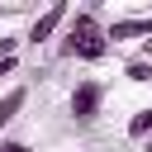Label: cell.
I'll return each mask as SVG.
<instances>
[{
    "label": "cell",
    "mask_w": 152,
    "mask_h": 152,
    "mask_svg": "<svg viewBox=\"0 0 152 152\" xmlns=\"http://www.w3.org/2000/svg\"><path fill=\"white\" fill-rule=\"evenodd\" d=\"M14 71H19V57H0V81L14 76Z\"/></svg>",
    "instance_id": "30bf717a"
},
{
    "label": "cell",
    "mask_w": 152,
    "mask_h": 152,
    "mask_svg": "<svg viewBox=\"0 0 152 152\" xmlns=\"http://www.w3.org/2000/svg\"><path fill=\"white\" fill-rule=\"evenodd\" d=\"M66 19H71V5L66 0H52L43 14H33V24H28V33H24V43H48V38H57L62 28H66Z\"/></svg>",
    "instance_id": "7a4b0ae2"
},
{
    "label": "cell",
    "mask_w": 152,
    "mask_h": 152,
    "mask_svg": "<svg viewBox=\"0 0 152 152\" xmlns=\"http://www.w3.org/2000/svg\"><path fill=\"white\" fill-rule=\"evenodd\" d=\"M62 57H76V62H104L109 57V38H104V24L95 14V5L76 10L62 28Z\"/></svg>",
    "instance_id": "6da1fadb"
},
{
    "label": "cell",
    "mask_w": 152,
    "mask_h": 152,
    "mask_svg": "<svg viewBox=\"0 0 152 152\" xmlns=\"http://www.w3.org/2000/svg\"><path fill=\"white\" fill-rule=\"evenodd\" d=\"M128 138H133V142H147V138H152V104L133 109V119H128Z\"/></svg>",
    "instance_id": "8992f818"
},
{
    "label": "cell",
    "mask_w": 152,
    "mask_h": 152,
    "mask_svg": "<svg viewBox=\"0 0 152 152\" xmlns=\"http://www.w3.org/2000/svg\"><path fill=\"white\" fill-rule=\"evenodd\" d=\"M124 76H128L133 86H147V81H152V62H142V57H133V62L124 66Z\"/></svg>",
    "instance_id": "52a82bcc"
},
{
    "label": "cell",
    "mask_w": 152,
    "mask_h": 152,
    "mask_svg": "<svg viewBox=\"0 0 152 152\" xmlns=\"http://www.w3.org/2000/svg\"><path fill=\"white\" fill-rule=\"evenodd\" d=\"M104 38H109V48L114 43H128V38H152V14H119V19H109L104 24Z\"/></svg>",
    "instance_id": "277c9868"
},
{
    "label": "cell",
    "mask_w": 152,
    "mask_h": 152,
    "mask_svg": "<svg viewBox=\"0 0 152 152\" xmlns=\"http://www.w3.org/2000/svg\"><path fill=\"white\" fill-rule=\"evenodd\" d=\"M0 152H33V147L19 142V138H0Z\"/></svg>",
    "instance_id": "9c48e42d"
},
{
    "label": "cell",
    "mask_w": 152,
    "mask_h": 152,
    "mask_svg": "<svg viewBox=\"0 0 152 152\" xmlns=\"http://www.w3.org/2000/svg\"><path fill=\"white\" fill-rule=\"evenodd\" d=\"M24 104H28V86H10V90L0 95V133L19 119V109H24Z\"/></svg>",
    "instance_id": "5b68a950"
},
{
    "label": "cell",
    "mask_w": 152,
    "mask_h": 152,
    "mask_svg": "<svg viewBox=\"0 0 152 152\" xmlns=\"http://www.w3.org/2000/svg\"><path fill=\"white\" fill-rule=\"evenodd\" d=\"M100 104H104V81H95V76L76 81V90H71V119L76 124H90L100 114Z\"/></svg>",
    "instance_id": "3957f363"
},
{
    "label": "cell",
    "mask_w": 152,
    "mask_h": 152,
    "mask_svg": "<svg viewBox=\"0 0 152 152\" xmlns=\"http://www.w3.org/2000/svg\"><path fill=\"white\" fill-rule=\"evenodd\" d=\"M147 152H152V138H147Z\"/></svg>",
    "instance_id": "8fae6325"
},
{
    "label": "cell",
    "mask_w": 152,
    "mask_h": 152,
    "mask_svg": "<svg viewBox=\"0 0 152 152\" xmlns=\"http://www.w3.org/2000/svg\"><path fill=\"white\" fill-rule=\"evenodd\" d=\"M19 43H24V38H14V33L0 38V57H19Z\"/></svg>",
    "instance_id": "ba28073f"
}]
</instances>
